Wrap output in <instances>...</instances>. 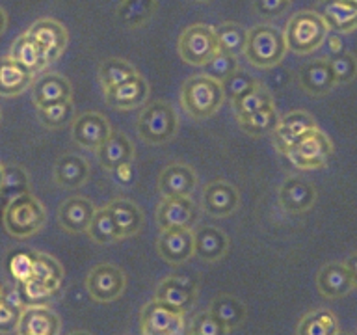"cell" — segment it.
Returning a JSON list of instances; mask_svg holds the SVG:
<instances>
[{
	"label": "cell",
	"mask_w": 357,
	"mask_h": 335,
	"mask_svg": "<svg viewBox=\"0 0 357 335\" xmlns=\"http://www.w3.org/2000/svg\"><path fill=\"white\" fill-rule=\"evenodd\" d=\"M223 99L225 95H223L222 84L205 75L188 78L181 89L183 108L194 119H206L214 116L223 105Z\"/></svg>",
	"instance_id": "obj_1"
},
{
	"label": "cell",
	"mask_w": 357,
	"mask_h": 335,
	"mask_svg": "<svg viewBox=\"0 0 357 335\" xmlns=\"http://www.w3.org/2000/svg\"><path fill=\"white\" fill-rule=\"evenodd\" d=\"M287 50L289 49L284 43V36L278 28L270 27V24H261V27L251 28L248 32L244 54L255 67L272 69V67L279 66V61L283 60Z\"/></svg>",
	"instance_id": "obj_2"
},
{
	"label": "cell",
	"mask_w": 357,
	"mask_h": 335,
	"mask_svg": "<svg viewBox=\"0 0 357 335\" xmlns=\"http://www.w3.org/2000/svg\"><path fill=\"white\" fill-rule=\"evenodd\" d=\"M45 220H47L45 207L30 194L13 198L4 211L6 229L17 239H26L38 233L45 225Z\"/></svg>",
	"instance_id": "obj_3"
},
{
	"label": "cell",
	"mask_w": 357,
	"mask_h": 335,
	"mask_svg": "<svg viewBox=\"0 0 357 335\" xmlns=\"http://www.w3.org/2000/svg\"><path fill=\"white\" fill-rule=\"evenodd\" d=\"M283 36L287 49L296 54H309L324 43L328 27L314 11H300L290 19Z\"/></svg>",
	"instance_id": "obj_4"
},
{
	"label": "cell",
	"mask_w": 357,
	"mask_h": 335,
	"mask_svg": "<svg viewBox=\"0 0 357 335\" xmlns=\"http://www.w3.org/2000/svg\"><path fill=\"white\" fill-rule=\"evenodd\" d=\"M177 114L172 105L156 100L142 112L138 119L139 138L147 144H166L177 133Z\"/></svg>",
	"instance_id": "obj_5"
},
{
	"label": "cell",
	"mask_w": 357,
	"mask_h": 335,
	"mask_svg": "<svg viewBox=\"0 0 357 335\" xmlns=\"http://www.w3.org/2000/svg\"><path fill=\"white\" fill-rule=\"evenodd\" d=\"M284 155L301 170H314V168H322L331 158L333 145L331 140L317 127L296 140Z\"/></svg>",
	"instance_id": "obj_6"
},
{
	"label": "cell",
	"mask_w": 357,
	"mask_h": 335,
	"mask_svg": "<svg viewBox=\"0 0 357 335\" xmlns=\"http://www.w3.org/2000/svg\"><path fill=\"white\" fill-rule=\"evenodd\" d=\"M218 52L214 28L206 24H194L186 28L178 39V54L190 66H205Z\"/></svg>",
	"instance_id": "obj_7"
},
{
	"label": "cell",
	"mask_w": 357,
	"mask_h": 335,
	"mask_svg": "<svg viewBox=\"0 0 357 335\" xmlns=\"http://www.w3.org/2000/svg\"><path fill=\"white\" fill-rule=\"evenodd\" d=\"M183 317L184 313L155 298L142 311L144 335H181Z\"/></svg>",
	"instance_id": "obj_8"
},
{
	"label": "cell",
	"mask_w": 357,
	"mask_h": 335,
	"mask_svg": "<svg viewBox=\"0 0 357 335\" xmlns=\"http://www.w3.org/2000/svg\"><path fill=\"white\" fill-rule=\"evenodd\" d=\"M127 285V278L121 268L110 262H102L88 274L86 279V287H88L89 295L93 296L97 302H112L121 296Z\"/></svg>",
	"instance_id": "obj_9"
},
{
	"label": "cell",
	"mask_w": 357,
	"mask_h": 335,
	"mask_svg": "<svg viewBox=\"0 0 357 335\" xmlns=\"http://www.w3.org/2000/svg\"><path fill=\"white\" fill-rule=\"evenodd\" d=\"M26 34L38 43L47 64L58 60L69 43L67 28L54 19H39L33 22Z\"/></svg>",
	"instance_id": "obj_10"
},
{
	"label": "cell",
	"mask_w": 357,
	"mask_h": 335,
	"mask_svg": "<svg viewBox=\"0 0 357 335\" xmlns=\"http://www.w3.org/2000/svg\"><path fill=\"white\" fill-rule=\"evenodd\" d=\"M199 218V209L190 198H164L156 207V223L164 229H192Z\"/></svg>",
	"instance_id": "obj_11"
},
{
	"label": "cell",
	"mask_w": 357,
	"mask_h": 335,
	"mask_svg": "<svg viewBox=\"0 0 357 335\" xmlns=\"http://www.w3.org/2000/svg\"><path fill=\"white\" fill-rule=\"evenodd\" d=\"M110 134V123L97 112H86L73 121V140L86 149L97 151Z\"/></svg>",
	"instance_id": "obj_12"
},
{
	"label": "cell",
	"mask_w": 357,
	"mask_h": 335,
	"mask_svg": "<svg viewBox=\"0 0 357 335\" xmlns=\"http://www.w3.org/2000/svg\"><path fill=\"white\" fill-rule=\"evenodd\" d=\"M156 250L164 261L172 265H183L194 255L192 229H164L156 240Z\"/></svg>",
	"instance_id": "obj_13"
},
{
	"label": "cell",
	"mask_w": 357,
	"mask_h": 335,
	"mask_svg": "<svg viewBox=\"0 0 357 335\" xmlns=\"http://www.w3.org/2000/svg\"><path fill=\"white\" fill-rule=\"evenodd\" d=\"M106 103L117 110H130L138 108L149 97V84L145 82L142 75H134L125 82L117 84L114 88L105 89Z\"/></svg>",
	"instance_id": "obj_14"
},
{
	"label": "cell",
	"mask_w": 357,
	"mask_h": 335,
	"mask_svg": "<svg viewBox=\"0 0 357 335\" xmlns=\"http://www.w3.org/2000/svg\"><path fill=\"white\" fill-rule=\"evenodd\" d=\"M314 13L333 32L344 34L357 28V8L350 0H320Z\"/></svg>",
	"instance_id": "obj_15"
},
{
	"label": "cell",
	"mask_w": 357,
	"mask_h": 335,
	"mask_svg": "<svg viewBox=\"0 0 357 335\" xmlns=\"http://www.w3.org/2000/svg\"><path fill=\"white\" fill-rule=\"evenodd\" d=\"M317 201V188L303 177H289L279 188V203L287 212L300 214L309 211Z\"/></svg>",
	"instance_id": "obj_16"
},
{
	"label": "cell",
	"mask_w": 357,
	"mask_h": 335,
	"mask_svg": "<svg viewBox=\"0 0 357 335\" xmlns=\"http://www.w3.org/2000/svg\"><path fill=\"white\" fill-rule=\"evenodd\" d=\"M238 190L227 181H212L203 190V209L211 216H231L238 207Z\"/></svg>",
	"instance_id": "obj_17"
},
{
	"label": "cell",
	"mask_w": 357,
	"mask_h": 335,
	"mask_svg": "<svg viewBox=\"0 0 357 335\" xmlns=\"http://www.w3.org/2000/svg\"><path fill=\"white\" fill-rule=\"evenodd\" d=\"M312 128H317V121L309 112H289L287 116L279 117L278 127L273 131V140H275V145L279 147V151L287 153V149L294 144L296 140L309 133V131H312Z\"/></svg>",
	"instance_id": "obj_18"
},
{
	"label": "cell",
	"mask_w": 357,
	"mask_h": 335,
	"mask_svg": "<svg viewBox=\"0 0 357 335\" xmlns=\"http://www.w3.org/2000/svg\"><path fill=\"white\" fill-rule=\"evenodd\" d=\"M195 183L197 179L194 170L186 164H169L158 177V188L164 198H190Z\"/></svg>",
	"instance_id": "obj_19"
},
{
	"label": "cell",
	"mask_w": 357,
	"mask_h": 335,
	"mask_svg": "<svg viewBox=\"0 0 357 335\" xmlns=\"http://www.w3.org/2000/svg\"><path fill=\"white\" fill-rule=\"evenodd\" d=\"M134 156V145L128 140L127 134L114 133L105 140V144L97 149V158H99L100 166L116 172L119 168L127 166L132 162Z\"/></svg>",
	"instance_id": "obj_20"
},
{
	"label": "cell",
	"mask_w": 357,
	"mask_h": 335,
	"mask_svg": "<svg viewBox=\"0 0 357 335\" xmlns=\"http://www.w3.org/2000/svg\"><path fill=\"white\" fill-rule=\"evenodd\" d=\"M95 214L93 203L86 198H80V195H75V198H69L60 205L58 209V220H60V225L71 233H84L88 231L89 222Z\"/></svg>",
	"instance_id": "obj_21"
},
{
	"label": "cell",
	"mask_w": 357,
	"mask_h": 335,
	"mask_svg": "<svg viewBox=\"0 0 357 335\" xmlns=\"http://www.w3.org/2000/svg\"><path fill=\"white\" fill-rule=\"evenodd\" d=\"M318 290L322 292L326 298H342L354 289V281L348 272V268L344 267V262H328L320 268V272L317 276Z\"/></svg>",
	"instance_id": "obj_22"
},
{
	"label": "cell",
	"mask_w": 357,
	"mask_h": 335,
	"mask_svg": "<svg viewBox=\"0 0 357 335\" xmlns=\"http://www.w3.org/2000/svg\"><path fill=\"white\" fill-rule=\"evenodd\" d=\"M71 84L66 77L50 73V75H43L41 78L36 80L33 84V103L38 108H45V106L58 105L63 100H71Z\"/></svg>",
	"instance_id": "obj_23"
},
{
	"label": "cell",
	"mask_w": 357,
	"mask_h": 335,
	"mask_svg": "<svg viewBox=\"0 0 357 335\" xmlns=\"http://www.w3.org/2000/svg\"><path fill=\"white\" fill-rule=\"evenodd\" d=\"M229 250L227 234L222 229L203 225L194 233V253L205 262L220 261Z\"/></svg>",
	"instance_id": "obj_24"
},
{
	"label": "cell",
	"mask_w": 357,
	"mask_h": 335,
	"mask_svg": "<svg viewBox=\"0 0 357 335\" xmlns=\"http://www.w3.org/2000/svg\"><path fill=\"white\" fill-rule=\"evenodd\" d=\"M155 298L175 307L181 313H186L192 309L195 302V283L188 279L167 278L158 285Z\"/></svg>",
	"instance_id": "obj_25"
},
{
	"label": "cell",
	"mask_w": 357,
	"mask_h": 335,
	"mask_svg": "<svg viewBox=\"0 0 357 335\" xmlns=\"http://www.w3.org/2000/svg\"><path fill=\"white\" fill-rule=\"evenodd\" d=\"M106 211L110 212L116 223L119 239H127V237H134L138 234L144 228V212L136 203L128 200H114L106 205Z\"/></svg>",
	"instance_id": "obj_26"
},
{
	"label": "cell",
	"mask_w": 357,
	"mask_h": 335,
	"mask_svg": "<svg viewBox=\"0 0 357 335\" xmlns=\"http://www.w3.org/2000/svg\"><path fill=\"white\" fill-rule=\"evenodd\" d=\"M298 80H300L301 88L305 89L309 95H314V97L329 94L335 88V78L328 60L309 61L307 66L300 69Z\"/></svg>",
	"instance_id": "obj_27"
},
{
	"label": "cell",
	"mask_w": 357,
	"mask_h": 335,
	"mask_svg": "<svg viewBox=\"0 0 357 335\" xmlns=\"http://www.w3.org/2000/svg\"><path fill=\"white\" fill-rule=\"evenodd\" d=\"M21 335H58L60 334V318L49 307H28L22 311L19 320Z\"/></svg>",
	"instance_id": "obj_28"
},
{
	"label": "cell",
	"mask_w": 357,
	"mask_h": 335,
	"mask_svg": "<svg viewBox=\"0 0 357 335\" xmlns=\"http://www.w3.org/2000/svg\"><path fill=\"white\" fill-rule=\"evenodd\" d=\"M89 177V164L77 155H63L54 166V181L61 188H78Z\"/></svg>",
	"instance_id": "obj_29"
},
{
	"label": "cell",
	"mask_w": 357,
	"mask_h": 335,
	"mask_svg": "<svg viewBox=\"0 0 357 335\" xmlns=\"http://www.w3.org/2000/svg\"><path fill=\"white\" fill-rule=\"evenodd\" d=\"M32 73L11 58H0V95L15 97L32 82Z\"/></svg>",
	"instance_id": "obj_30"
},
{
	"label": "cell",
	"mask_w": 357,
	"mask_h": 335,
	"mask_svg": "<svg viewBox=\"0 0 357 335\" xmlns=\"http://www.w3.org/2000/svg\"><path fill=\"white\" fill-rule=\"evenodd\" d=\"M212 317L216 318L218 322L222 324L223 328L233 329L236 326L245 320V306L238 298L229 295H220L218 298H214L211 306V311H208Z\"/></svg>",
	"instance_id": "obj_31"
},
{
	"label": "cell",
	"mask_w": 357,
	"mask_h": 335,
	"mask_svg": "<svg viewBox=\"0 0 357 335\" xmlns=\"http://www.w3.org/2000/svg\"><path fill=\"white\" fill-rule=\"evenodd\" d=\"M339 320L337 315L329 309H314L301 318L296 329V335H337Z\"/></svg>",
	"instance_id": "obj_32"
},
{
	"label": "cell",
	"mask_w": 357,
	"mask_h": 335,
	"mask_svg": "<svg viewBox=\"0 0 357 335\" xmlns=\"http://www.w3.org/2000/svg\"><path fill=\"white\" fill-rule=\"evenodd\" d=\"M11 60H15L17 64H21L22 67H26L28 71L38 73L41 71L43 67H47L49 64L45 61L43 52L38 47V43L33 41L28 34H22L21 38H17V41L11 47Z\"/></svg>",
	"instance_id": "obj_33"
},
{
	"label": "cell",
	"mask_w": 357,
	"mask_h": 335,
	"mask_svg": "<svg viewBox=\"0 0 357 335\" xmlns=\"http://www.w3.org/2000/svg\"><path fill=\"white\" fill-rule=\"evenodd\" d=\"M214 34H216L218 52L234 56V58L244 52L248 32H245L244 27H240L238 22H222L214 30Z\"/></svg>",
	"instance_id": "obj_34"
},
{
	"label": "cell",
	"mask_w": 357,
	"mask_h": 335,
	"mask_svg": "<svg viewBox=\"0 0 357 335\" xmlns=\"http://www.w3.org/2000/svg\"><path fill=\"white\" fill-rule=\"evenodd\" d=\"M156 13V0H121L117 15L128 28L144 27Z\"/></svg>",
	"instance_id": "obj_35"
},
{
	"label": "cell",
	"mask_w": 357,
	"mask_h": 335,
	"mask_svg": "<svg viewBox=\"0 0 357 335\" xmlns=\"http://www.w3.org/2000/svg\"><path fill=\"white\" fill-rule=\"evenodd\" d=\"M63 278V268L56 259H52L47 253H33L32 255V272L30 278L38 283H43L50 289H58Z\"/></svg>",
	"instance_id": "obj_36"
},
{
	"label": "cell",
	"mask_w": 357,
	"mask_h": 335,
	"mask_svg": "<svg viewBox=\"0 0 357 335\" xmlns=\"http://www.w3.org/2000/svg\"><path fill=\"white\" fill-rule=\"evenodd\" d=\"M268 106H273V97L261 82L257 84L255 88H251L250 91H245L244 95H240V97L233 100V108L238 119L240 117L250 116V114L257 110L268 108Z\"/></svg>",
	"instance_id": "obj_37"
},
{
	"label": "cell",
	"mask_w": 357,
	"mask_h": 335,
	"mask_svg": "<svg viewBox=\"0 0 357 335\" xmlns=\"http://www.w3.org/2000/svg\"><path fill=\"white\" fill-rule=\"evenodd\" d=\"M279 123V114L275 106H268L262 110H257L245 117H240V125L245 133L251 136H264L268 133H273Z\"/></svg>",
	"instance_id": "obj_38"
},
{
	"label": "cell",
	"mask_w": 357,
	"mask_h": 335,
	"mask_svg": "<svg viewBox=\"0 0 357 335\" xmlns=\"http://www.w3.org/2000/svg\"><path fill=\"white\" fill-rule=\"evenodd\" d=\"M86 233L91 237V240H95L97 244H112L119 240V233H117L116 223H114V218L112 214L105 209H97L89 222V228Z\"/></svg>",
	"instance_id": "obj_39"
},
{
	"label": "cell",
	"mask_w": 357,
	"mask_h": 335,
	"mask_svg": "<svg viewBox=\"0 0 357 335\" xmlns=\"http://www.w3.org/2000/svg\"><path fill=\"white\" fill-rule=\"evenodd\" d=\"M134 75H138L136 69L128 61L119 60V58H110V60L102 61L99 67V78L105 89L114 88V86L125 82L127 78L134 77Z\"/></svg>",
	"instance_id": "obj_40"
},
{
	"label": "cell",
	"mask_w": 357,
	"mask_h": 335,
	"mask_svg": "<svg viewBox=\"0 0 357 335\" xmlns=\"http://www.w3.org/2000/svg\"><path fill=\"white\" fill-rule=\"evenodd\" d=\"M0 194L6 200L11 201L22 194H28V177L24 170L19 166L2 168V183H0Z\"/></svg>",
	"instance_id": "obj_41"
},
{
	"label": "cell",
	"mask_w": 357,
	"mask_h": 335,
	"mask_svg": "<svg viewBox=\"0 0 357 335\" xmlns=\"http://www.w3.org/2000/svg\"><path fill=\"white\" fill-rule=\"evenodd\" d=\"M335 84H348L357 77V58L351 52H337L328 60Z\"/></svg>",
	"instance_id": "obj_42"
},
{
	"label": "cell",
	"mask_w": 357,
	"mask_h": 335,
	"mask_svg": "<svg viewBox=\"0 0 357 335\" xmlns=\"http://www.w3.org/2000/svg\"><path fill=\"white\" fill-rule=\"evenodd\" d=\"M236 69H238V61H236L234 56L216 52V54L212 56L211 60L203 66V75L222 84L223 80L231 77Z\"/></svg>",
	"instance_id": "obj_43"
},
{
	"label": "cell",
	"mask_w": 357,
	"mask_h": 335,
	"mask_svg": "<svg viewBox=\"0 0 357 335\" xmlns=\"http://www.w3.org/2000/svg\"><path fill=\"white\" fill-rule=\"evenodd\" d=\"M38 116L39 119L43 121V125H47V127L50 128L66 127L73 117V103L71 100H63V103H58V105L38 108Z\"/></svg>",
	"instance_id": "obj_44"
},
{
	"label": "cell",
	"mask_w": 357,
	"mask_h": 335,
	"mask_svg": "<svg viewBox=\"0 0 357 335\" xmlns=\"http://www.w3.org/2000/svg\"><path fill=\"white\" fill-rule=\"evenodd\" d=\"M259 80L251 77L248 71H242V69H236V71L231 75L229 78H225L222 82V89L223 95L229 97L231 100H234L240 95H244L245 91H250L251 88H255Z\"/></svg>",
	"instance_id": "obj_45"
},
{
	"label": "cell",
	"mask_w": 357,
	"mask_h": 335,
	"mask_svg": "<svg viewBox=\"0 0 357 335\" xmlns=\"http://www.w3.org/2000/svg\"><path fill=\"white\" fill-rule=\"evenodd\" d=\"M56 289H50L47 285L38 283L33 279H24L21 285V300L26 302L28 306L39 307L54 296Z\"/></svg>",
	"instance_id": "obj_46"
},
{
	"label": "cell",
	"mask_w": 357,
	"mask_h": 335,
	"mask_svg": "<svg viewBox=\"0 0 357 335\" xmlns=\"http://www.w3.org/2000/svg\"><path fill=\"white\" fill-rule=\"evenodd\" d=\"M190 335H227V329L223 328L211 313H201L194 318Z\"/></svg>",
	"instance_id": "obj_47"
},
{
	"label": "cell",
	"mask_w": 357,
	"mask_h": 335,
	"mask_svg": "<svg viewBox=\"0 0 357 335\" xmlns=\"http://www.w3.org/2000/svg\"><path fill=\"white\" fill-rule=\"evenodd\" d=\"M21 307L0 298V334L17 328L19 320H21Z\"/></svg>",
	"instance_id": "obj_48"
},
{
	"label": "cell",
	"mask_w": 357,
	"mask_h": 335,
	"mask_svg": "<svg viewBox=\"0 0 357 335\" xmlns=\"http://www.w3.org/2000/svg\"><path fill=\"white\" fill-rule=\"evenodd\" d=\"M253 6H255V11L259 15L272 19V17L281 15L289 8L290 0H255Z\"/></svg>",
	"instance_id": "obj_49"
},
{
	"label": "cell",
	"mask_w": 357,
	"mask_h": 335,
	"mask_svg": "<svg viewBox=\"0 0 357 335\" xmlns=\"http://www.w3.org/2000/svg\"><path fill=\"white\" fill-rule=\"evenodd\" d=\"M344 267L348 268V272H350L354 287H357V253H354V255H350L348 259H346Z\"/></svg>",
	"instance_id": "obj_50"
},
{
	"label": "cell",
	"mask_w": 357,
	"mask_h": 335,
	"mask_svg": "<svg viewBox=\"0 0 357 335\" xmlns=\"http://www.w3.org/2000/svg\"><path fill=\"white\" fill-rule=\"evenodd\" d=\"M6 24H8V17H6L4 10H2V8H0V36H2V34H4Z\"/></svg>",
	"instance_id": "obj_51"
},
{
	"label": "cell",
	"mask_w": 357,
	"mask_h": 335,
	"mask_svg": "<svg viewBox=\"0 0 357 335\" xmlns=\"http://www.w3.org/2000/svg\"><path fill=\"white\" fill-rule=\"evenodd\" d=\"M71 335H91L89 332H73Z\"/></svg>",
	"instance_id": "obj_52"
},
{
	"label": "cell",
	"mask_w": 357,
	"mask_h": 335,
	"mask_svg": "<svg viewBox=\"0 0 357 335\" xmlns=\"http://www.w3.org/2000/svg\"><path fill=\"white\" fill-rule=\"evenodd\" d=\"M0 183H2V166H0Z\"/></svg>",
	"instance_id": "obj_53"
},
{
	"label": "cell",
	"mask_w": 357,
	"mask_h": 335,
	"mask_svg": "<svg viewBox=\"0 0 357 335\" xmlns=\"http://www.w3.org/2000/svg\"><path fill=\"white\" fill-rule=\"evenodd\" d=\"M350 2H351V4H354V6H356V8H357V0H350Z\"/></svg>",
	"instance_id": "obj_54"
},
{
	"label": "cell",
	"mask_w": 357,
	"mask_h": 335,
	"mask_svg": "<svg viewBox=\"0 0 357 335\" xmlns=\"http://www.w3.org/2000/svg\"><path fill=\"white\" fill-rule=\"evenodd\" d=\"M337 335H351V334H344V332H342V334H340V332H339V334H337Z\"/></svg>",
	"instance_id": "obj_55"
},
{
	"label": "cell",
	"mask_w": 357,
	"mask_h": 335,
	"mask_svg": "<svg viewBox=\"0 0 357 335\" xmlns=\"http://www.w3.org/2000/svg\"><path fill=\"white\" fill-rule=\"evenodd\" d=\"M197 2H208V0H197Z\"/></svg>",
	"instance_id": "obj_56"
}]
</instances>
